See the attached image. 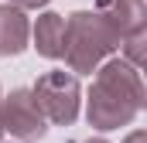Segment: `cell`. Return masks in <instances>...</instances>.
<instances>
[{
	"label": "cell",
	"instance_id": "cell-2",
	"mask_svg": "<svg viewBox=\"0 0 147 143\" xmlns=\"http://www.w3.org/2000/svg\"><path fill=\"white\" fill-rule=\"evenodd\" d=\"M120 37L106 24V17L99 10H75L65 17V65L69 72H82L92 75L113 51H116Z\"/></svg>",
	"mask_w": 147,
	"mask_h": 143
},
{
	"label": "cell",
	"instance_id": "cell-6",
	"mask_svg": "<svg viewBox=\"0 0 147 143\" xmlns=\"http://www.w3.org/2000/svg\"><path fill=\"white\" fill-rule=\"evenodd\" d=\"M28 37H31V24L24 10L14 3H0V58L21 55L28 48Z\"/></svg>",
	"mask_w": 147,
	"mask_h": 143
},
{
	"label": "cell",
	"instance_id": "cell-12",
	"mask_svg": "<svg viewBox=\"0 0 147 143\" xmlns=\"http://www.w3.org/2000/svg\"><path fill=\"white\" fill-rule=\"evenodd\" d=\"M0 136H3V119H0Z\"/></svg>",
	"mask_w": 147,
	"mask_h": 143
},
{
	"label": "cell",
	"instance_id": "cell-4",
	"mask_svg": "<svg viewBox=\"0 0 147 143\" xmlns=\"http://www.w3.org/2000/svg\"><path fill=\"white\" fill-rule=\"evenodd\" d=\"M0 119H3V133L24 143H34L48 133V119L38 109L31 89H14L7 99H0Z\"/></svg>",
	"mask_w": 147,
	"mask_h": 143
},
{
	"label": "cell",
	"instance_id": "cell-8",
	"mask_svg": "<svg viewBox=\"0 0 147 143\" xmlns=\"http://www.w3.org/2000/svg\"><path fill=\"white\" fill-rule=\"evenodd\" d=\"M144 41H147V27L144 31H134V34H127V37H120V51H123V61H130L134 68H140L144 65Z\"/></svg>",
	"mask_w": 147,
	"mask_h": 143
},
{
	"label": "cell",
	"instance_id": "cell-1",
	"mask_svg": "<svg viewBox=\"0 0 147 143\" xmlns=\"http://www.w3.org/2000/svg\"><path fill=\"white\" fill-rule=\"evenodd\" d=\"M144 109V78L140 68H134L123 58H106L96 78L89 85V99H86V119L89 126L110 133L120 126H130Z\"/></svg>",
	"mask_w": 147,
	"mask_h": 143
},
{
	"label": "cell",
	"instance_id": "cell-9",
	"mask_svg": "<svg viewBox=\"0 0 147 143\" xmlns=\"http://www.w3.org/2000/svg\"><path fill=\"white\" fill-rule=\"evenodd\" d=\"M3 3H14V7H21V10H38V7H48L51 0H3Z\"/></svg>",
	"mask_w": 147,
	"mask_h": 143
},
{
	"label": "cell",
	"instance_id": "cell-3",
	"mask_svg": "<svg viewBox=\"0 0 147 143\" xmlns=\"http://www.w3.org/2000/svg\"><path fill=\"white\" fill-rule=\"evenodd\" d=\"M31 96H34L38 109L45 112L48 123H55V126H72L75 123L79 102H82V89H79L75 72H65V68L45 72V75L34 82Z\"/></svg>",
	"mask_w": 147,
	"mask_h": 143
},
{
	"label": "cell",
	"instance_id": "cell-11",
	"mask_svg": "<svg viewBox=\"0 0 147 143\" xmlns=\"http://www.w3.org/2000/svg\"><path fill=\"white\" fill-rule=\"evenodd\" d=\"M82 143H110V140H103V136H89V140H82Z\"/></svg>",
	"mask_w": 147,
	"mask_h": 143
},
{
	"label": "cell",
	"instance_id": "cell-5",
	"mask_svg": "<svg viewBox=\"0 0 147 143\" xmlns=\"http://www.w3.org/2000/svg\"><path fill=\"white\" fill-rule=\"evenodd\" d=\"M92 10H99L106 17V24L116 31V37H127L134 31L147 27V3L144 0H96Z\"/></svg>",
	"mask_w": 147,
	"mask_h": 143
},
{
	"label": "cell",
	"instance_id": "cell-13",
	"mask_svg": "<svg viewBox=\"0 0 147 143\" xmlns=\"http://www.w3.org/2000/svg\"><path fill=\"white\" fill-rule=\"evenodd\" d=\"M0 99H3V96H0Z\"/></svg>",
	"mask_w": 147,
	"mask_h": 143
},
{
	"label": "cell",
	"instance_id": "cell-10",
	"mask_svg": "<svg viewBox=\"0 0 147 143\" xmlns=\"http://www.w3.org/2000/svg\"><path fill=\"white\" fill-rule=\"evenodd\" d=\"M123 143H147V133H144V130H134V133H130Z\"/></svg>",
	"mask_w": 147,
	"mask_h": 143
},
{
	"label": "cell",
	"instance_id": "cell-7",
	"mask_svg": "<svg viewBox=\"0 0 147 143\" xmlns=\"http://www.w3.org/2000/svg\"><path fill=\"white\" fill-rule=\"evenodd\" d=\"M31 37H34V48H38V55H41V58L58 61V58H62V51H65V17H62V14H55V10L41 14V17H38V24L31 27Z\"/></svg>",
	"mask_w": 147,
	"mask_h": 143
}]
</instances>
